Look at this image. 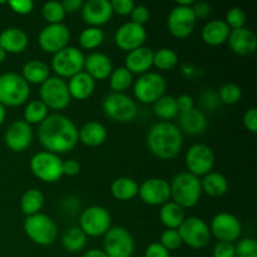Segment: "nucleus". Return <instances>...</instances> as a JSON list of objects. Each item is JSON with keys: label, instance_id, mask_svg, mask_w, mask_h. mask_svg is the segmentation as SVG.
Masks as SVG:
<instances>
[{"label": "nucleus", "instance_id": "obj_1", "mask_svg": "<svg viewBox=\"0 0 257 257\" xmlns=\"http://www.w3.org/2000/svg\"><path fill=\"white\" fill-rule=\"evenodd\" d=\"M38 137L43 147L54 155L69 152L79 142L77 127L63 114L48 115L39 124Z\"/></svg>", "mask_w": 257, "mask_h": 257}, {"label": "nucleus", "instance_id": "obj_2", "mask_svg": "<svg viewBox=\"0 0 257 257\" xmlns=\"http://www.w3.org/2000/svg\"><path fill=\"white\" fill-rule=\"evenodd\" d=\"M183 145L182 132L171 122L156 123L147 135V146L152 155L161 160H171L180 153Z\"/></svg>", "mask_w": 257, "mask_h": 257}, {"label": "nucleus", "instance_id": "obj_3", "mask_svg": "<svg viewBox=\"0 0 257 257\" xmlns=\"http://www.w3.org/2000/svg\"><path fill=\"white\" fill-rule=\"evenodd\" d=\"M170 187L173 202L181 206L183 210L195 207L202 195L201 180L190 172H181L175 176Z\"/></svg>", "mask_w": 257, "mask_h": 257}, {"label": "nucleus", "instance_id": "obj_4", "mask_svg": "<svg viewBox=\"0 0 257 257\" xmlns=\"http://www.w3.org/2000/svg\"><path fill=\"white\" fill-rule=\"evenodd\" d=\"M30 94V87L24 78L17 73L8 72L0 75V104L4 107H19Z\"/></svg>", "mask_w": 257, "mask_h": 257}, {"label": "nucleus", "instance_id": "obj_5", "mask_svg": "<svg viewBox=\"0 0 257 257\" xmlns=\"http://www.w3.org/2000/svg\"><path fill=\"white\" fill-rule=\"evenodd\" d=\"M24 231L33 242L40 246L52 245L58 237L57 223L44 213H37L25 218Z\"/></svg>", "mask_w": 257, "mask_h": 257}, {"label": "nucleus", "instance_id": "obj_6", "mask_svg": "<svg viewBox=\"0 0 257 257\" xmlns=\"http://www.w3.org/2000/svg\"><path fill=\"white\" fill-rule=\"evenodd\" d=\"M102 107L104 114L118 123L132 122L138 114L137 103L124 93H109L103 99Z\"/></svg>", "mask_w": 257, "mask_h": 257}, {"label": "nucleus", "instance_id": "obj_7", "mask_svg": "<svg viewBox=\"0 0 257 257\" xmlns=\"http://www.w3.org/2000/svg\"><path fill=\"white\" fill-rule=\"evenodd\" d=\"M30 171L38 180L54 183L63 177V161L58 155L42 151L30 160Z\"/></svg>", "mask_w": 257, "mask_h": 257}, {"label": "nucleus", "instance_id": "obj_8", "mask_svg": "<svg viewBox=\"0 0 257 257\" xmlns=\"http://www.w3.org/2000/svg\"><path fill=\"white\" fill-rule=\"evenodd\" d=\"M84 54L75 47H65L53 54L52 69L59 78H72L84 69Z\"/></svg>", "mask_w": 257, "mask_h": 257}, {"label": "nucleus", "instance_id": "obj_9", "mask_svg": "<svg viewBox=\"0 0 257 257\" xmlns=\"http://www.w3.org/2000/svg\"><path fill=\"white\" fill-rule=\"evenodd\" d=\"M40 100L47 105L48 109H64L70 103V94L67 82L59 77H49L39 89Z\"/></svg>", "mask_w": 257, "mask_h": 257}, {"label": "nucleus", "instance_id": "obj_10", "mask_svg": "<svg viewBox=\"0 0 257 257\" xmlns=\"http://www.w3.org/2000/svg\"><path fill=\"white\" fill-rule=\"evenodd\" d=\"M177 231L182 243L196 250L206 247L211 241L210 227L202 218L196 216L186 217Z\"/></svg>", "mask_w": 257, "mask_h": 257}, {"label": "nucleus", "instance_id": "obj_11", "mask_svg": "<svg viewBox=\"0 0 257 257\" xmlns=\"http://www.w3.org/2000/svg\"><path fill=\"white\" fill-rule=\"evenodd\" d=\"M112 225L109 211L102 206H90L79 217V228L90 237L104 236Z\"/></svg>", "mask_w": 257, "mask_h": 257}, {"label": "nucleus", "instance_id": "obj_12", "mask_svg": "<svg viewBox=\"0 0 257 257\" xmlns=\"http://www.w3.org/2000/svg\"><path fill=\"white\" fill-rule=\"evenodd\" d=\"M166 89H167V83L160 73L147 72L140 75V78L136 80L133 93L137 100L150 104V103H156L161 97H163Z\"/></svg>", "mask_w": 257, "mask_h": 257}, {"label": "nucleus", "instance_id": "obj_13", "mask_svg": "<svg viewBox=\"0 0 257 257\" xmlns=\"http://www.w3.org/2000/svg\"><path fill=\"white\" fill-rule=\"evenodd\" d=\"M103 251L107 257H132L135 252V240L124 227H110L104 235Z\"/></svg>", "mask_w": 257, "mask_h": 257}, {"label": "nucleus", "instance_id": "obj_14", "mask_svg": "<svg viewBox=\"0 0 257 257\" xmlns=\"http://www.w3.org/2000/svg\"><path fill=\"white\" fill-rule=\"evenodd\" d=\"M197 19L192 7L176 5L172 8L167 18V28L171 34L178 39H185L193 33Z\"/></svg>", "mask_w": 257, "mask_h": 257}, {"label": "nucleus", "instance_id": "obj_15", "mask_svg": "<svg viewBox=\"0 0 257 257\" xmlns=\"http://www.w3.org/2000/svg\"><path fill=\"white\" fill-rule=\"evenodd\" d=\"M186 166L188 172L197 176H206L215 166V153L212 148L203 143H196L186 153Z\"/></svg>", "mask_w": 257, "mask_h": 257}, {"label": "nucleus", "instance_id": "obj_16", "mask_svg": "<svg viewBox=\"0 0 257 257\" xmlns=\"http://www.w3.org/2000/svg\"><path fill=\"white\" fill-rule=\"evenodd\" d=\"M70 40V30L64 24H48L43 28L38 37L39 47L49 54H55L68 47Z\"/></svg>", "mask_w": 257, "mask_h": 257}, {"label": "nucleus", "instance_id": "obj_17", "mask_svg": "<svg viewBox=\"0 0 257 257\" xmlns=\"http://www.w3.org/2000/svg\"><path fill=\"white\" fill-rule=\"evenodd\" d=\"M211 235L215 236L218 241L232 242L237 240L242 232V226L240 220L235 215L228 212L217 213L208 226Z\"/></svg>", "mask_w": 257, "mask_h": 257}, {"label": "nucleus", "instance_id": "obj_18", "mask_svg": "<svg viewBox=\"0 0 257 257\" xmlns=\"http://www.w3.org/2000/svg\"><path fill=\"white\" fill-rule=\"evenodd\" d=\"M138 196L150 206H162L171 198L170 183L160 177L150 178L140 186Z\"/></svg>", "mask_w": 257, "mask_h": 257}, {"label": "nucleus", "instance_id": "obj_19", "mask_svg": "<svg viewBox=\"0 0 257 257\" xmlns=\"http://www.w3.org/2000/svg\"><path fill=\"white\" fill-rule=\"evenodd\" d=\"M146 40H147V32L145 27L132 22L120 25L114 35V42L117 47L125 52L143 47Z\"/></svg>", "mask_w": 257, "mask_h": 257}, {"label": "nucleus", "instance_id": "obj_20", "mask_svg": "<svg viewBox=\"0 0 257 257\" xmlns=\"http://www.w3.org/2000/svg\"><path fill=\"white\" fill-rule=\"evenodd\" d=\"M33 141L32 125L25 120H15L8 127L4 135V142L13 152H24Z\"/></svg>", "mask_w": 257, "mask_h": 257}, {"label": "nucleus", "instance_id": "obj_21", "mask_svg": "<svg viewBox=\"0 0 257 257\" xmlns=\"http://www.w3.org/2000/svg\"><path fill=\"white\" fill-rule=\"evenodd\" d=\"M80 12L83 20L94 28L107 24L113 15L112 5L108 0H88L83 4Z\"/></svg>", "mask_w": 257, "mask_h": 257}, {"label": "nucleus", "instance_id": "obj_22", "mask_svg": "<svg viewBox=\"0 0 257 257\" xmlns=\"http://www.w3.org/2000/svg\"><path fill=\"white\" fill-rule=\"evenodd\" d=\"M227 42L235 54L251 55L256 52L257 37L252 30L247 28L231 30Z\"/></svg>", "mask_w": 257, "mask_h": 257}, {"label": "nucleus", "instance_id": "obj_23", "mask_svg": "<svg viewBox=\"0 0 257 257\" xmlns=\"http://www.w3.org/2000/svg\"><path fill=\"white\" fill-rule=\"evenodd\" d=\"M153 50L148 47H141L127 53L124 68L132 74H145L153 65Z\"/></svg>", "mask_w": 257, "mask_h": 257}, {"label": "nucleus", "instance_id": "obj_24", "mask_svg": "<svg viewBox=\"0 0 257 257\" xmlns=\"http://www.w3.org/2000/svg\"><path fill=\"white\" fill-rule=\"evenodd\" d=\"M84 70L94 80H104L113 72V64L109 57L99 52L90 53L84 59Z\"/></svg>", "mask_w": 257, "mask_h": 257}, {"label": "nucleus", "instance_id": "obj_25", "mask_svg": "<svg viewBox=\"0 0 257 257\" xmlns=\"http://www.w3.org/2000/svg\"><path fill=\"white\" fill-rule=\"evenodd\" d=\"M29 38L20 28H7L0 33V47L10 54H19L27 49Z\"/></svg>", "mask_w": 257, "mask_h": 257}, {"label": "nucleus", "instance_id": "obj_26", "mask_svg": "<svg viewBox=\"0 0 257 257\" xmlns=\"http://www.w3.org/2000/svg\"><path fill=\"white\" fill-rule=\"evenodd\" d=\"M230 32L231 29L227 27L225 20H210L202 28L201 38L207 45L218 47V45H222L227 42Z\"/></svg>", "mask_w": 257, "mask_h": 257}, {"label": "nucleus", "instance_id": "obj_27", "mask_svg": "<svg viewBox=\"0 0 257 257\" xmlns=\"http://www.w3.org/2000/svg\"><path fill=\"white\" fill-rule=\"evenodd\" d=\"M67 85L70 98H74L77 100H84L88 99L94 92L95 80L83 70V72L75 74L74 77L69 78Z\"/></svg>", "mask_w": 257, "mask_h": 257}, {"label": "nucleus", "instance_id": "obj_28", "mask_svg": "<svg viewBox=\"0 0 257 257\" xmlns=\"http://www.w3.org/2000/svg\"><path fill=\"white\" fill-rule=\"evenodd\" d=\"M78 140L88 147H98L107 140V128L102 123L90 120L78 131Z\"/></svg>", "mask_w": 257, "mask_h": 257}, {"label": "nucleus", "instance_id": "obj_29", "mask_svg": "<svg viewBox=\"0 0 257 257\" xmlns=\"http://www.w3.org/2000/svg\"><path fill=\"white\" fill-rule=\"evenodd\" d=\"M185 218V210L173 201H168L161 206L160 220L167 230H178Z\"/></svg>", "mask_w": 257, "mask_h": 257}, {"label": "nucleus", "instance_id": "obj_30", "mask_svg": "<svg viewBox=\"0 0 257 257\" xmlns=\"http://www.w3.org/2000/svg\"><path fill=\"white\" fill-rule=\"evenodd\" d=\"M181 128L188 135H201L207 127L206 115L196 108L180 114Z\"/></svg>", "mask_w": 257, "mask_h": 257}, {"label": "nucleus", "instance_id": "obj_31", "mask_svg": "<svg viewBox=\"0 0 257 257\" xmlns=\"http://www.w3.org/2000/svg\"><path fill=\"white\" fill-rule=\"evenodd\" d=\"M50 69L42 60H29L23 65L22 77L28 84L42 85L50 77Z\"/></svg>", "mask_w": 257, "mask_h": 257}, {"label": "nucleus", "instance_id": "obj_32", "mask_svg": "<svg viewBox=\"0 0 257 257\" xmlns=\"http://www.w3.org/2000/svg\"><path fill=\"white\" fill-rule=\"evenodd\" d=\"M202 192L211 197H221L228 190V181L222 173L210 172L201 180Z\"/></svg>", "mask_w": 257, "mask_h": 257}, {"label": "nucleus", "instance_id": "obj_33", "mask_svg": "<svg viewBox=\"0 0 257 257\" xmlns=\"http://www.w3.org/2000/svg\"><path fill=\"white\" fill-rule=\"evenodd\" d=\"M140 185L133 178L119 177L110 185V193L118 201H130L138 195Z\"/></svg>", "mask_w": 257, "mask_h": 257}, {"label": "nucleus", "instance_id": "obj_34", "mask_svg": "<svg viewBox=\"0 0 257 257\" xmlns=\"http://www.w3.org/2000/svg\"><path fill=\"white\" fill-rule=\"evenodd\" d=\"M43 206H44V195L38 188L28 190L20 200V208L27 217L40 213Z\"/></svg>", "mask_w": 257, "mask_h": 257}, {"label": "nucleus", "instance_id": "obj_35", "mask_svg": "<svg viewBox=\"0 0 257 257\" xmlns=\"http://www.w3.org/2000/svg\"><path fill=\"white\" fill-rule=\"evenodd\" d=\"M62 246L70 253H77L87 246V236L79 227H69L62 236Z\"/></svg>", "mask_w": 257, "mask_h": 257}, {"label": "nucleus", "instance_id": "obj_36", "mask_svg": "<svg viewBox=\"0 0 257 257\" xmlns=\"http://www.w3.org/2000/svg\"><path fill=\"white\" fill-rule=\"evenodd\" d=\"M133 82V74L124 67L113 69L109 75V87L113 93H123L127 88L131 87Z\"/></svg>", "mask_w": 257, "mask_h": 257}, {"label": "nucleus", "instance_id": "obj_37", "mask_svg": "<svg viewBox=\"0 0 257 257\" xmlns=\"http://www.w3.org/2000/svg\"><path fill=\"white\" fill-rule=\"evenodd\" d=\"M178 55L170 48H161L153 53V65L160 70H172L177 67Z\"/></svg>", "mask_w": 257, "mask_h": 257}, {"label": "nucleus", "instance_id": "obj_38", "mask_svg": "<svg viewBox=\"0 0 257 257\" xmlns=\"http://www.w3.org/2000/svg\"><path fill=\"white\" fill-rule=\"evenodd\" d=\"M48 117V108L40 99L30 100L24 110V120L28 124H40Z\"/></svg>", "mask_w": 257, "mask_h": 257}, {"label": "nucleus", "instance_id": "obj_39", "mask_svg": "<svg viewBox=\"0 0 257 257\" xmlns=\"http://www.w3.org/2000/svg\"><path fill=\"white\" fill-rule=\"evenodd\" d=\"M155 104V113L158 118L163 120H170L178 114L176 98L172 95H163Z\"/></svg>", "mask_w": 257, "mask_h": 257}, {"label": "nucleus", "instance_id": "obj_40", "mask_svg": "<svg viewBox=\"0 0 257 257\" xmlns=\"http://www.w3.org/2000/svg\"><path fill=\"white\" fill-rule=\"evenodd\" d=\"M103 40H104V34L99 28H85L79 34V44L83 49H95L102 44Z\"/></svg>", "mask_w": 257, "mask_h": 257}, {"label": "nucleus", "instance_id": "obj_41", "mask_svg": "<svg viewBox=\"0 0 257 257\" xmlns=\"http://www.w3.org/2000/svg\"><path fill=\"white\" fill-rule=\"evenodd\" d=\"M42 15L49 24H62L65 18V12L62 3L48 2L43 5Z\"/></svg>", "mask_w": 257, "mask_h": 257}, {"label": "nucleus", "instance_id": "obj_42", "mask_svg": "<svg viewBox=\"0 0 257 257\" xmlns=\"http://www.w3.org/2000/svg\"><path fill=\"white\" fill-rule=\"evenodd\" d=\"M241 97H242V90L235 83L223 84L220 88V92H218V99H220V102L228 105L236 104V103L240 102Z\"/></svg>", "mask_w": 257, "mask_h": 257}, {"label": "nucleus", "instance_id": "obj_43", "mask_svg": "<svg viewBox=\"0 0 257 257\" xmlns=\"http://www.w3.org/2000/svg\"><path fill=\"white\" fill-rule=\"evenodd\" d=\"M246 22H247V15H246L245 10L238 7L231 8L226 14L225 23L231 30L245 28Z\"/></svg>", "mask_w": 257, "mask_h": 257}, {"label": "nucleus", "instance_id": "obj_44", "mask_svg": "<svg viewBox=\"0 0 257 257\" xmlns=\"http://www.w3.org/2000/svg\"><path fill=\"white\" fill-rule=\"evenodd\" d=\"M236 257H257V242L255 238L246 237L235 246Z\"/></svg>", "mask_w": 257, "mask_h": 257}, {"label": "nucleus", "instance_id": "obj_45", "mask_svg": "<svg viewBox=\"0 0 257 257\" xmlns=\"http://www.w3.org/2000/svg\"><path fill=\"white\" fill-rule=\"evenodd\" d=\"M160 243L168 251L177 250L182 245V240H181V236L178 233L177 230H167L163 231V233L161 235Z\"/></svg>", "mask_w": 257, "mask_h": 257}, {"label": "nucleus", "instance_id": "obj_46", "mask_svg": "<svg viewBox=\"0 0 257 257\" xmlns=\"http://www.w3.org/2000/svg\"><path fill=\"white\" fill-rule=\"evenodd\" d=\"M7 5L19 15L30 14L34 9V3L32 0H12V2H8Z\"/></svg>", "mask_w": 257, "mask_h": 257}, {"label": "nucleus", "instance_id": "obj_47", "mask_svg": "<svg viewBox=\"0 0 257 257\" xmlns=\"http://www.w3.org/2000/svg\"><path fill=\"white\" fill-rule=\"evenodd\" d=\"M131 19H132L131 20L132 23L145 27L146 23L150 20V10L145 5H136L131 13Z\"/></svg>", "mask_w": 257, "mask_h": 257}, {"label": "nucleus", "instance_id": "obj_48", "mask_svg": "<svg viewBox=\"0 0 257 257\" xmlns=\"http://www.w3.org/2000/svg\"><path fill=\"white\" fill-rule=\"evenodd\" d=\"M110 5H112L113 13L120 15V17L131 15L133 8L136 7L135 2H132V0H112Z\"/></svg>", "mask_w": 257, "mask_h": 257}, {"label": "nucleus", "instance_id": "obj_49", "mask_svg": "<svg viewBox=\"0 0 257 257\" xmlns=\"http://www.w3.org/2000/svg\"><path fill=\"white\" fill-rule=\"evenodd\" d=\"M212 257H236L235 245L232 242L218 241L213 247Z\"/></svg>", "mask_w": 257, "mask_h": 257}, {"label": "nucleus", "instance_id": "obj_50", "mask_svg": "<svg viewBox=\"0 0 257 257\" xmlns=\"http://www.w3.org/2000/svg\"><path fill=\"white\" fill-rule=\"evenodd\" d=\"M243 127L251 133L257 132V109L255 107L248 108L242 117Z\"/></svg>", "mask_w": 257, "mask_h": 257}, {"label": "nucleus", "instance_id": "obj_51", "mask_svg": "<svg viewBox=\"0 0 257 257\" xmlns=\"http://www.w3.org/2000/svg\"><path fill=\"white\" fill-rule=\"evenodd\" d=\"M145 257H171L170 251L166 250L160 242H152L147 246Z\"/></svg>", "mask_w": 257, "mask_h": 257}, {"label": "nucleus", "instance_id": "obj_52", "mask_svg": "<svg viewBox=\"0 0 257 257\" xmlns=\"http://www.w3.org/2000/svg\"><path fill=\"white\" fill-rule=\"evenodd\" d=\"M192 10L195 13L196 19H206L207 17H210L211 12H212V8L208 3L206 2H197L192 4Z\"/></svg>", "mask_w": 257, "mask_h": 257}, {"label": "nucleus", "instance_id": "obj_53", "mask_svg": "<svg viewBox=\"0 0 257 257\" xmlns=\"http://www.w3.org/2000/svg\"><path fill=\"white\" fill-rule=\"evenodd\" d=\"M176 103H177L178 113L188 112L195 108V100L190 94H181L180 97L176 98Z\"/></svg>", "mask_w": 257, "mask_h": 257}, {"label": "nucleus", "instance_id": "obj_54", "mask_svg": "<svg viewBox=\"0 0 257 257\" xmlns=\"http://www.w3.org/2000/svg\"><path fill=\"white\" fill-rule=\"evenodd\" d=\"M80 171V165L75 160L63 161V176H77Z\"/></svg>", "mask_w": 257, "mask_h": 257}, {"label": "nucleus", "instance_id": "obj_55", "mask_svg": "<svg viewBox=\"0 0 257 257\" xmlns=\"http://www.w3.org/2000/svg\"><path fill=\"white\" fill-rule=\"evenodd\" d=\"M83 4H84V2H82V0H65L62 3L65 14H74V13L79 12V10H82Z\"/></svg>", "mask_w": 257, "mask_h": 257}, {"label": "nucleus", "instance_id": "obj_56", "mask_svg": "<svg viewBox=\"0 0 257 257\" xmlns=\"http://www.w3.org/2000/svg\"><path fill=\"white\" fill-rule=\"evenodd\" d=\"M218 103H220V99H218V95H216V93L207 92L202 95V104L206 108L212 109L216 105H218Z\"/></svg>", "mask_w": 257, "mask_h": 257}, {"label": "nucleus", "instance_id": "obj_57", "mask_svg": "<svg viewBox=\"0 0 257 257\" xmlns=\"http://www.w3.org/2000/svg\"><path fill=\"white\" fill-rule=\"evenodd\" d=\"M83 257H107V255L100 248H90L83 253Z\"/></svg>", "mask_w": 257, "mask_h": 257}, {"label": "nucleus", "instance_id": "obj_58", "mask_svg": "<svg viewBox=\"0 0 257 257\" xmlns=\"http://www.w3.org/2000/svg\"><path fill=\"white\" fill-rule=\"evenodd\" d=\"M5 118H7V110H5V107L4 105L0 104V125L4 123Z\"/></svg>", "mask_w": 257, "mask_h": 257}, {"label": "nucleus", "instance_id": "obj_59", "mask_svg": "<svg viewBox=\"0 0 257 257\" xmlns=\"http://www.w3.org/2000/svg\"><path fill=\"white\" fill-rule=\"evenodd\" d=\"M7 55H8L7 52H5V50L0 47V63H3L5 59H7Z\"/></svg>", "mask_w": 257, "mask_h": 257}]
</instances>
